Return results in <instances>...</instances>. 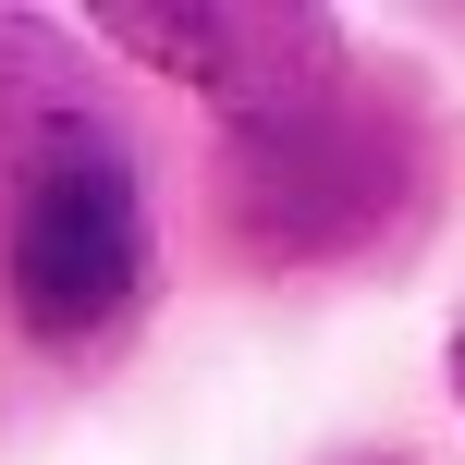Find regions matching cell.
Here are the masks:
<instances>
[{"label": "cell", "instance_id": "cell-1", "mask_svg": "<svg viewBox=\"0 0 465 465\" xmlns=\"http://www.w3.org/2000/svg\"><path fill=\"white\" fill-rule=\"evenodd\" d=\"M147 270V209L135 172L111 147H37V172L13 184V245H0V282H13V319L37 343H86V331L123 319Z\"/></svg>", "mask_w": 465, "mask_h": 465}, {"label": "cell", "instance_id": "cell-2", "mask_svg": "<svg viewBox=\"0 0 465 465\" xmlns=\"http://www.w3.org/2000/svg\"><path fill=\"white\" fill-rule=\"evenodd\" d=\"M111 25L123 49H147L160 74H184L196 98H221L232 123H294V111H319L331 86H343V49H331V25L319 13H270V0H184V13H160V0H111Z\"/></svg>", "mask_w": 465, "mask_h": 465}, {"label": "cell", "instance_id": "cell-3", "mask_svg": "<svg viewBox=\"0 0 465 465\" xmlns=\"http://www.w3.org/2000/svg\"><path fill=\"white\" fill-rule=\"evenodd\" d=\"M380 196H392V160H380L368 123H343V98H319V111L245 135V221L270 232V245H294V257L368 232Z\"/></svg>", "mask_w": 465, "mask_h": 465}, {"label": "cell", "instance_id": "cell-4", "mask_svg": "<svg viewBox=\"0 0 465 465\" xmlns=\"http://www.w3.org/2000/svg\"><path fill=\"white\" fill-rule=\"evenodd\" d=\"M453 392H465V343H453Z\"/></svg>", "mask_w": 465, "mask_h": 465}]
</instances>
